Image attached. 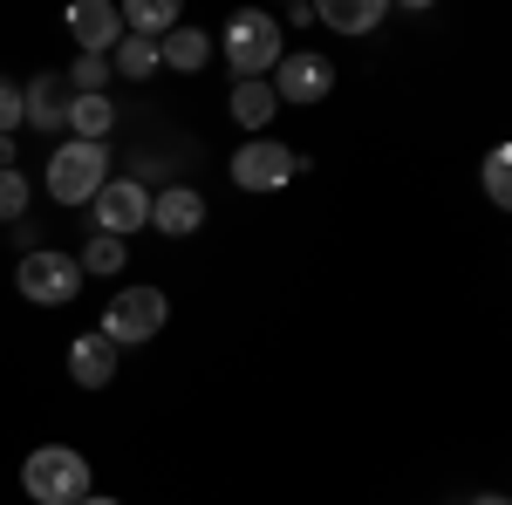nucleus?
I'll use <instances>...</instances> for the list:
<instances>
[{"instance_id":"obj_1","label":"nucleus","mask_w":512,"mask_h":505,"mask_svg":"<svg viewBox=\"0 0 512 505\" xmlns=\"http://www.w3.org/2000/svg\"><path fill=\"white\" fill-rule=\"evenodd\" d=\"M219 55L233 62V82H267V76H274V62L287 55V35H280L274 14L239 7L233 21H226V35H219Z\"/></svg>"},{"instance_id":"obj_2","label":"nucleus","mask_w":512,"mask_h":505,"mask_svg":"<svg viewBox=\"0 0 512 505\" xmlns=\"http://www.w3.org/2000/svg\"><path fill=\"white\" fill-rule=\"evenodd\" d=\"M21 492L35 505H76L96 492V478H89V458H82L76 444H41L21 465Z\"/></svg>"},{"instance_id":"obj_3","label":"nucleus","mask_w":512,"mask_h":505,"mask_svg":"<svg viewBox=\"0 0 512 505\" xmlns=\"http://www.w3.org/2000/svg\"><path fill=\"white\" fill-rule=\"evenodd\" d=\"M164 321H171L164 287H117L110 308H103V321H96V335H103L110 349H144V342L164 335Z\"/></svg>"},{"instance_id":"obj_4","label":"nucleus","mask_w":512,"mask_h":505,"mask_svg":"<svg viewBox=\"0 0 512 505\" xmlns=\"http://www.w3.org/2000/svg\"><path fill=\"white\" fill-rule=\"evenodd\" d=\"M110 164H117L110 144H76V137H69L62 151L48 157V178H41V185H48L55 205H89V198L110 185Z\"/></svg>"},{"instance_id":"obj_5","label":"nucleus","mask_w":512,"mask_h":505,"mask_svg":"<svg viewBox=\"0 0 512 505\" xmlns=\"http://www.w3.org/2000/svg\"><path fill=\"white\" fill-rule=\"evenodd\" d=\"M14 287H21V301H35V308H69V301L82 294V267H76V253L35 246V253H21Z\"/></svg>"},{"instance_id":"obj_6","label":"nucleus","mask_w":512,"mask_h":505,"mask_svg":"<svg viewBox=\"0 0 512 505\" xmlns=\"http://www.w3.org/2000/svg\"><path fill=\"white\" fill-rule=\"evenodd\" d=\"M301 164H308V157L294 151V144H280V137H246L226 171H233L239 192H280V185L301 178Z\"/></svg>"},{"instance_id":"obj_7","label":"nucleus","mask_w":512,"mask_h":505,"mask_svg":"<svg viewBox=\"0 0 512 505\" xmlns=\"http://www.w3.org/2000/svg\"><path fill=\"white\" fill-rule=\"evenodd\" d=\"M267 82H274L280 110H308V103H321V96L335 89V62H328L321 48H287Z\"/></svg>"},{"instance_id":"obj_8","label":"nucleus","mask_w":512,"mask_h":505,"mask_svg":"<svg viewBox=\"0 0 512 505\" xmlns=\"http://www.w3.org/2000/svg\"><path fill=\"white\" fill-rule=\"evenodd\" d=\"M89 226H96V233H110V239L144 233V226H151V185H144V178H117V171H110V185L89 198Z\"/></svg>"},{"instance_id":"obj_9","label":"nucleus","mask_w":512,"mask_h":505,"mask_svg":"<svg viewBox=\"0 0 512 505\" xmlns=\"http://www.w3.org/2000/svg\"><path fill=\"white\" fill-rule=\"evenodd\" d=\"M205 219H212V212H205V192H198V185H158V192H151V226H158L164 239H192Z\"/></svg>"},{"instance_id":"obj_10","label":"nucleus","mask_w":512,"mask_h":505,"mask_svg":"<svg viewBox=\"0 0 512 505\" xmlns=\"http://www.w3.org/2000/svg\"><path fill=\"white\" fill-rule=\"evenodd\" d=\"M69 35H76L82 55H110L123 41V14L110 0H76V7H69Z\"/></svg>"},{"instance_id":"obj_11","label":"nucleus","mask_w":512,"mask_h":505,"mask_svg":"<svg viewBox=\"0 0 512 505\" xmlns=\"http://www.w3.org/2000/svg\"><path fill=\"white\" fill-rule=\"evenodd\" d=\"M117 362H123V349H110V342L89 328V335H76V342H69V383L110 389V383H117Z\"/></svg>"},{"instance_id":"obj_12","label":"nucleus","mask_w":512,"mask_h":505,"mask_svg":"<svg viewBox=\"0 0 512 505\" xmlns=\"http://www.w3.org/2000/svg\"><path fill=\"white\" fill-rule=\"evenodd\" d=\"M69 117V82L62 76H35L21 89V130H62Z\"/></svg>"},{"instance_id":"obj_13","label":"nucleus","mask_w":512,"mask_h":505,"mask_svg":"<svg viewBox=\"0 0 512 505\" xmlns=\"http://www.w3.org/2000/svg\"><path fill=\"white\" fill-rule=\"evenodd\" d=\"M315 21L335 35H376L390 21V0H315Z\"/></svg>"},{"instance_id":"obj_14","label":"nucleus","mask_w":512,"mask_h":505,"mask_svg":"<svg viewBox=\"0 0 512 505\" xmlns=\"http://www.w3.org/2000/svg\"><path fill=\"white\" fill-rule=\"evenodd\" d=\"M158 62H164V69H178V76H205V62H212V35L192 28V21H178V28L158 41Z\"/></svg>"},{"instance_id":"obj_15","label":"nucleus","mask_w":512,"mask_h":505,"mask_svg":"<svg viewBox=\"0 0 512 505\" xmlns=\"http://www.w3.org/2000/svg\"><path fill=\"white\" fill-rule=\"evenodd\" d=\"M226 110H233V123L246 130V137H267V123L280 117V103H274V82H233Z\"/></svg>"},{"instance_id":"obj_16","label":"nucleus","mask_w":512,"mask_h":505,"mask_svg":"<svg viewBox=\"0 0 512 505\" xmlns=\"http://www.w3.org/2000/svg\"><path fill=\"white\" fill-rule=\"evenodd\" d=\"M62 130H69L76 144H110V130H117V103H110V96H69Z\"/></svg>"},{"instance_id":"obj_17","label":"nucleus","mask_w":512,"mask_h":505,"mask_svg":"<svg viewBox=\"0 0 512 505\" xmlns=\"http://www.w3.org/2000/svg\"><path fill=\"white\" fill-rule=\"evenodd\" d=\"M123 14V35H137V41H164L185 14H178V0H130V7H117Z\"/></svg>"},{"instance_id":"obj_18","label":"nucleus","mask_w":512,"mask_h":505,"mask_svg":"<svg viewBox=\"0 0 512 505\" xmlns=\"http://www.w3.org/2000/svg\"><path fill=\"white\" fill-rule=\"evenodd\" d=\"M164 62H158V41H137V35H123L117 48H110V76H130V82H151Z\"/></svg>"},{"instance_id":"obj_19","label":"nucleus","mask_w":512,"mask_h":505,"mask_svg":"<svg viewBox=\"0 0 512 505\" xmlns=\"http://www.w3.org/2000/svg\"><path fill=\"white\" fill-rule=\"evenodd\" d=\"M76 267H82V280H110V273H123V239L89 233V246L76 253Z\"/></svg>"},{"instance_id":"obj_20","label":"nucleus","mask_w":512,"mask_h":505,"mask_svg":"<svg viewBox=\"0 0 512 505\" xmlns=\"http://www.w3.org/2000/svg\"><path fill=\"white\" fill-rule=\"evenodd\" d=\"M28 178L21 171H0V226H14V219H28Z\"/></svg>"},{"instance_id":"obj_21","label":"nucleus","mask_w":512,"mask_h":505,"mask_svg":"<svg viewBox=\"0 0 512 505\" xmlns=\"http://www.w3.org/2000/svg\"><path fill=\"white\" fill-rule=\"evenodd\" d=\"M485 198H492V205H512V151L506 144L485 157Z\"/></svg>"},{"instance_id":"obj_22","label":"nucleus","mask_w":512,"mask_h":505,"mask_svg":"<svg viewBox=\"0 0 512 505\" xmlns=\"http://www.w3.org/2000/svg\"><path fill=\"white\" fill-rule=\"evenodd\" d=\"M21 130V82L0 76V137H14Z\"/></svg>"},{"instance_id":"obj_23","label":"nucleus","mask_w":512,"mask_h":505,"mask_svg":"<svg viewBox=\"0 0 512 505\" xmlns=\"http://www.w3.org/2000/svg\"><path fill=\"white\" fill-rule=\"evenodd\" d=\"M287 28H315V0H294L287 21H280V35H287Z\"/></svg>"},{"instance_id":"obj_24","label":"nucleus","mask_w":512,"mask_h":505,"mask_svg":"<svg viewBox=\"0 0 512 505\" xmlns=\"http://www.w3.org/2000/svg\"><path fill=\"white\" fill-rule=\"evenodd\" d=\"M7 233H14V246H21V253H35V246H41V233H35V226H28V219H14Z\"/></svg>"},{"instance_id":"obj_25","label":"nucleus","mask_w":512,"mask_h":505,"mask_svg":"<svg viewBox=\"0 0 512 505\" xmlns=\"http://www.w3.org/2000/svg\"><path fill=\"white\" fill-rule=\"evenodd\" d=\"M465 505H512V499H506V492H472Z\"/></svg>"},{"instance_id":"obj_26","label":"nucleus","mask_w":512,"mask_h":505,"mask_svg":"<svg viewBox=\"0 0 512 505\" xmlns=\"http://www.w3.org/2000/svg\"><path fill=\"white\" fill-rule=\"evenodd\" d=\"M0 171H14V137H0Z\"/></svg>"},{"instance_id":"obj_27","label":"nucleus","mask_w":512,"mask_h":505,"mask_svg":"<svg viewBox=\"0 0 512 505\" xmlns=\"http://www.w3.org/2000/svg\"><path fill=\"white\" fill-rule=\"evenodd\" d=\"M76 505H123V499H103V492H89V499H76Z\"/></svg>"}]
</instances>
